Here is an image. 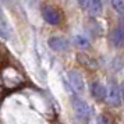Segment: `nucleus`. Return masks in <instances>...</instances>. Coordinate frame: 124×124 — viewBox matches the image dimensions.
<instances>
[{"label":"nucleus","mask_w":124,"mask_h":124,"mask_svg":"<svg viewBox=\"0 0 124 124\" xmlns=\"http://www.w3.org/2000/svg\"><path fill=\"white\" fill-rule=\"evenodd\" d=\"M71 106L74 109V113L82 120H89L92 116V107L89 106V103L84 101L82 98H79L78 95L71 96Z\"/></svg>","instance_id":"f257e3e1"},{"label":"nucleus","mask_w":124,"mask_h":124,"mask_svg":"<svg viewBox=\"0 0 124 124\" xmlns=\"http://www.w3.org/2000/svg\"><path fill=\"white\" fill-rule=\"evenodd\" d=\"M106 101L112 107H120L121 105V92L116 82H110L106 88Z\"/></svg>","instance_id":"f03ea898"},{"label":"nucleus","mask_w":124,"mask_h":124,"mask_svg":"<svg viewBox=\"0 0 124 124\" xmlns=\"http://www.w3.org/2000/svg\"><path fill=\"white\" fill-rule=\"evenodd\" d=\"M109 39L114 47H117V49L124 47V20H121L117 27L112 29Z\"/></svg>","instance_id":"7ed1b4c3"},{"label":"nucleus","mask_w":124,"mask_h":124,"mask_svg":"<svg viewBox=\"0 0 124 124\" xmlns=\"http://www.w3.org/2000/svg\"><path fill=\"white\" fill-rule=\"evenodd\" d=\"M42 17L49 25H59L62 23V13L59 11L56 7L46 6L42 10Z\"/></svg>","instance_id":"20e7f679"},{"label":"nucleus","mask_w":124,"mask_h":124,"mask_svg":"<svg viewBox=\"0 0 124 124\" xmlns=\"http://www.w3.org/2000/svg\"><path fill=\"white\" fill-rule=\"evenodd\" d=\"M68 82H70V85H71V88H73V91L75 93L81 95V93L85 92V81L78 71L73 70V71L68 73Z\"/></svg>","instance_id":"39448f33"},{"label":"nucleus","mask_w":124,"mask_h":124,"mask_svg":"<svg viewBox=\"0 0 124 124\" xmlns=\"http://www.w3.org/2000/svg\"><path fill=\"white\" fill-rule=\"evenodd\" d=\"M47 45L52 50L57 52V53H63L70 49V42L64 36H52L47 40Z\"/></svg>","instance_id":"423d86ee"},{"label":"nucleus","mask_w":124,"mask_h":124,"mask_svg":"<svg viewBox=\"0 0 124 124\" xmlns=\"http://www.w3.org/2000/svg\"><path fill=\"white\" fill-rule=\"evenodd\" d=\"M0 35L6 39H10L13 35V28H11V24L8 21L7 16L4 14V10L3 7L0 6Z\"/></svg>","instance_id":"0eeeda50"},{"label":"nucleus","mask_w":124,"mask_h":124,"mask_svg":"<svg viewBox=\"0 0 124 124\" xmlns=\"http://www.w3.org/2000/svg\"><path fill=\"white\" fill-rule=\"evenodd\" d=\"M91 95L98 102H103L106 99V86L101 84L99 81H95L91 84Z\"/></svg>","instance_id":"6e6552de"},{"label":"nucleus","mask_w":124,"mask_h":124,"mask_svg":"<svg viewBox=\"0 0 124 124\" xmlns=\"http://www.w3.org/2000/svg\"><path fill=\"white\" fill-rule=\"evenodd\" d=\"M77 60H78L79 64H82L84 67L89 68V70H96L99 67V64L93 57L88 56L86 53H77Z\"/></svg>","instance_id":"1a4fd4ad"},{"label":"nucleus","mask_w":124,"mask_h":124,"mask_svg":"<svg viewBox=\"0 0 124 124\" xmlns=\"http://www.w3.org/2000/svg\"><path fill=\"white\" fill-rule=\"evenodd\" d=\"M85 10L88 11V14H89L91 17H98V16H101L102 10H103L102 0H92Z\"/></svg>","instance_id":"9d476101"},{"label":"nucleus","mask_w":124,"mask_h":124,"mask_svg":"<svg viewBox=\"0 0 124 124\" xmlns=\"http://www.w3.org/2000/svg\"><path fill=\"white\" fill-rule=\"evenodd\" d=\"M74 43H75L77 47L82 49V50H88L91 47L89 39H88L86 36H84V35H75V36H74Z\"/></svg>","instance_id":"9b49d317"},{"label":"nucleus","mask_w":124,"mask_h":124,"mask_svg":"<svg viewBox=\"0 0 124 124\" xmlns=\"http://www.w3.org/2000/svg\"><path fill=\"white\" fill-rule=\"evenodd\" d=\"M110 3H112V7L114 8V11L124 16V0H110Z\"/></svg>","instance_id":"f8f14e48"},{"label":"nucleus","mask_w":124,"mask_h":124,"mask_svg":"<svg viewBox=\"0 0 124 124\" xmlns=\"http://www.w3.org/2000/svg\"><path fill=\"white\" fill-rule=\"evenodd\" d=\"M77 1H78V4H79V7H81V8H86V7H88V4H89L91 1H92V0H77Z\"/></svg>","instance_id":"ddd939ff"},{"label":"nucleus","mask_w":124,"mask_h":124,"mask_svg":"<svg viewBox=\"0 0 124 124\" xmlns=\"http://www.w3.org/2000/svg\"><path fill=\"white\" fill-rule=\"evenodd\" d=\"M120 92H121V101H124V82L120 86Z\"/></svg>","instance_id":"4468645a"}]
</instances>
